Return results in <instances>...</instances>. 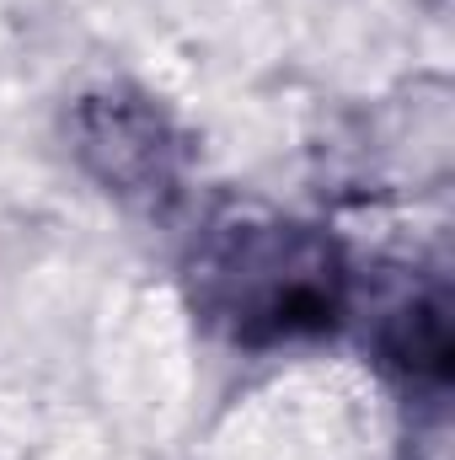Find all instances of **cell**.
<instances>
[{"label": "cell", "mask_w": 455, "mask_h": 460, "mask_svg": "<svg viewBox=\"0 0 455 460\" xmlns=\"http://www.w3.org/2000/svg\"><path fill=\"white\" fill-rule=\"evenodd\" d=\"M193 316L230 348H273L333 338L353 311L343 246L306 220H226L188 257Z\"/></svg>", "instance_id": "cell-1"}, {"label": "cell", "mask_w": 455, "mask_h": 460, "mask_svg": "<svg viewBox=\"0 0 455 460\" xmlns=\"http://www.w3.org/2000/svg\"><path fill=\"white\" fill-rule=\"evenodd\" d=\"M70 150L92 182H103L129 204L172 199L188 166V139L166 118V108L123 86L81 97V108L70 113Z\"/></svg>", "instance_id": "cell-2"}, {"label": "cell", "mask_w": 455, "mask_h": 460, "mask_svg": "<svg viewBox=\"0 0 455 460\" xmlns=\"http://www.w3.org/2000/svg\"><path fill=\"white\" fill-rule=\"evenodd\" d=\"M380 369H391L407 391H445L451 380V300L440 284L413 289L386 305L375 322Z\"/></svg>", "instance_id": "cell-3"}]
</instances>
